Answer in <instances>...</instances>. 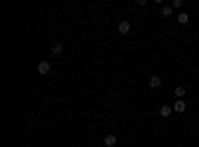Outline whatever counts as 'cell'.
Returning a JSON list of instances; mask_svg holds the SVG:
<instances>
[{
	"label": "cell",
	"instance_id": "cell-7",
	"mask_svg": "<svg viewBox=\"0 0 199 147\" xmlns=\"http://www.w3.org/2000/svg\"><path fill=\"white\" fill-rule=\"evenodd\" d=\"M149 85H152L153 90H155V88H159V85H161V78H159V76H152V78H149Z\"/></svg>",
	"mask_w": 199,
	"mask_h": 147
},
{
	"label": "cell",
	"instance_id": "cell-4",
	"mask_svg": "<svg viewBox=\"0 0 199 147\" xmlns=\"http://www.w3.org/2000/svg\"><path fill=\"white\" fill-rule=\"evenodd\" d=\"M171 111H173L171 105H161V107H159V115H161V117H169Z\"/></svg>",
	"mask_w": 199,
	"mask_h": 147
},
{
	"label": "cell",
	"instance_id": "cell-9",
	"mask_svg": "<svg viewBox=\"0 0 199 147\" xmlns=\"http://www.w3.org/2000/svg\"><path fill=\"white\" fill-rule=\"evenodd\" d=\"M173 94H175L177 97H179V100H181V97H183V95H185V90H183V88H181V85H177V88H175V91H173Z\"/></svg>",
	"mask_w": 199,
	"mask_h": 147
},
{
	"label": "cell",
	"instance_id": "cell-6",
	"mask_svg": "<svg viewBox=\"0 0 199 147\" xmlns=\"http://www.w3.org/2000/svg\"><path fill=\"white\" fill-rule=\"evenodd\" d=\"M50 50H52V54H56V56H60V54H62V50H64V46H62L60 42H54Z\"/></svg>",
	"mask_w": 199,
	"mask_h": 147
},
{
	"label": "cell",
	"instance_id": "cell-2",
	"mask_svg": "<svg viewBox=\"0 0 199 147\" xmlns=\"http://www.w3.org/2000/svg\"><path fill=\"white\" fill-rule=\"evenodd\" d=\"M118 30L122 34H129V30H132V24L128 22V20H122V22L118 24Z\"/></svg>",
	"mask_w": 199,
	"mask_h": 147
},
{
	"label": "cell",
	"instance_id": "cell-11",
	"mask_svg": "<svg viewBox=\"0 0 199 147\" xmlns=\"http://www.w3.org/2000/svg\"><path fill=\"white\" fill-rule=\"evenodd\" d=\"M171 8H181V0H173V4H171Z\"/></svg>",
	"mask_w": 199,
	"mask_h": 147
},
{
	"label": "cell",
	"instance_id": "cell-5",
	"mask_svg": "<svg viewBox=\"0 0 199 147\" xmlns=\"http://www.w3.org/2000/svg\"><path fill=\"white\" fill-rule=\"evenodd\" d=\"M173 111H177V113H183V111H185V101H183V100H177L175 105H173Z\"/></svg>",
	"mask_w": 199,
	"mask_h": 147
},
{
	"label": "cell",
	"instance_id": "cell-8",
	"mask_svg": "<svg viewBox=\"0 0 199 147\" xmlns=\"http://www.w3.org/2000/svg\"><path fill=\"white\" fill-rule=\"evenodd\" d=\"M177 22H179V24H187V22H189V16H187V12H181V14L177 16Z\"/></svg>",
	"mask_w": 199,
	"mask_h": 147
},
{
	"label": "cell",
	"instance_id": "cell-3",
	"mask_svg": "<svg viewBox=\"0 0 199 147\" xmlns=\"http://www.w3.org/2000/svg\"><path fill=\"white\" fill-rule=\"evenodd\" d=\"M104 143H106V145H108V147H114L116 143H118V137H116L114 133H108V135H106V137H104Z\"/></svg>",
	"mask_w": 199,
	"mask_h": 147
},
{
	"label": "cell",
	"instance_id": "cell-12",
	"mask_svg": "<svg viewBox=\"0 0 199 147\" xmlns=\"http://www.w3.org/2000/svg\"><path fill=\"white\" fill-rule=\"evenodd\" d=\"M135 4H138V6H145L147 0H135Z\"/></svg>",
	"mask_w": 199,
	"mask_h": 147
},
{
	"label": "cell",
	"instance_id": "cell-1",
	"mask_svg": "<svg viewBox=\"0 0 199 147\" xmlns=\"http://www.w3.org/2000/svg\"><path fill=\"white\" fill-rule=\"evenodd\" d=\"M50 70H52V66H50V62H46V60H42V62L38 64V72L42 74V76L50 74Z\"/></svg>",
	"mask_w": 199,
	"mask_h": 147
},
{
	"label": "cell",
	"instance_id": "cell-10",
	"mask_svg": "<svg viewBox=\"0 0 199 147\" xmlns=\"http://www.w3.org/2000/svg\"><path fill=\"white\" fill-rule=\"evenodd\" d=\"M161 16H171V6H163L161 8Z\"/></svg>",
	"mask_w": 199,
	"mask_h": 147
}]
</instances>
